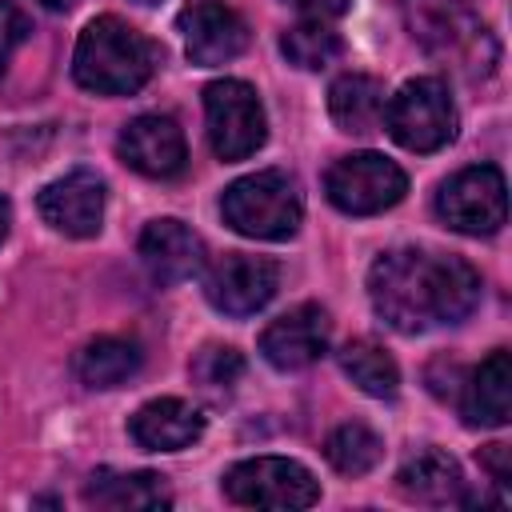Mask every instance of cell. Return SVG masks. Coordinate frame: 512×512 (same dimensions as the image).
<instances>
[{
	"instance_id": "1",
	"label": "cell",
	"mask_w": 512,
	"mask_h": 512,
	"mask_svg": "<svg viewBox=\"0 0 512 512\" xmlns=\"http://www.w3.org/2000/svg\"><path fill=\"white\" fill-rule=\"evenodd\" d=\"M480 292V272L452 252L392 248L368 268V300L376 316L408 336L460 324L480 304Z\"/></svg>"
},
{
	"instance_id": "4",
	"label": "cell",
	"mask_w": 512,
	"mask_h": 512,
	"mask_svg": "<svg viewBox=\"0 0 512 512\" xmlns=\"http://www.w3.org/2000/svg\"><path fill=\"white\" fill-rule=\"evenodd\" d=\"M384 128L408 152L444 148L456 136V104L448 96V84L436 76H416L400 84L396 96L384 104Z\"/></svg>"
},
{
	"instance_id": "6",
	"label": "cell",
	"mask_w": 512,
	"mask_h": 512,
	"mask_svg": "<svg viewBox=\"0 0 512 512\" xmlns=\"http://www.w3.org/2000/svg\"><path fill=\"white\" fill-rule=\"evenodd\" d=\"M204 116H208V144L224 164L248 160L268 140L264 104L256 88L244 80H232V76L212 80L204 88Z\"/></svg>"
},
{
	"instance_id": "29",
	"label": "cell",
	"mask_w": 512,
	"mask_h": 512,
	"mask_svg": "<svg viewBox=\"0 0 512 512\" xmlns=\"http://www.w3.org/2000/svg\"><path fill=\"white\" fill-rule=\"evenodd\" d=\"M40 4H44V8H52V12H64V8H72L76 0H40Z\"/></svg>"
},
{
	"instance_id": "14",
	"label": "cell",
	"mask_w": 512,
	"mask_h": 512,
	"mask_svg": "<svg viewBox=\"0 0 512 512\" xmlns=\"http://www.w3.org/2000/svg\"><path fill=\"white\" fill-rule=\"evenodd\" d=\"M328 332H332V324H328V312L320 304H296L292 312L276 316L260 332V356L280 372L308 368L312 360L324 356Z\"/></svg>"
},
{
	"instance_id": "16",
	"label": "cell",
	"mask_w": 512,
	"mask_h": 512,
	"mask_svg": "<svg viewBox=\"0 0 512 512\" xmlns=\"http://www.w3.org/2000/svg\"><path fill=\"white\" fill-rule=\"evenodd\" d=\"M128 432L144 452H180L204 436V412L180 396H160L132 416Z\"/></svg>"
},
{
	"instance_id": "25",
	"label": "cell",
	"mask_w": 512,
	"mask_h": 512,
	"mask_svg": "<svg viewBox=\"0 0 512 512\" xmlns=\"http://www.w3.org/2000/svg\"><path fill=\"white\" fill-rule=\"evenodd\" d=\"M240 376H244V356H240L236 348L208 344V348H200L196 360H192V380H196V388L208 392V396H228Z\"/></svg>"
},
{
	"instance_id": "10",
	"label": "cell",
	"mask_w": 512,
	"mask_h": 512,
	"mask_svg": "<svg viewBox=\"0 0 512 512\" xmlns=\"http://www.w3.org/2000/svg\"><path fill=\"white\" fill-rule=\"evenodd\" d=\"M276 288H280V264L268 256H248V252L220 256L204 276L208 304L232 320L256 316L276 296Z\"/></svg>"
},
{
	"instance_id": "8",
	"label": "cell",
	"mask_w": 512,
	"mask_h": 512,
	"mask_svg": "<svg viewBox=\"0 0 512 512\" xmlns=\"http://www.w3.org/2000/svg\"><path fill=\"white\" fill-rule=\"evenodd\" d=\"M436 216L464 236H492L508 220V188L496 164H472L436 192Z\"/></svg>"
},
{
	"instance_id": "15",
	"label": "cell",
	"mask_w": 512,
	"mask_h": 512,
	"mask_svg": "<svg viewBox=\"0 0 512 512\" xmlns=\"http://www.w3.org/2000/svg\"><path fill=\"white\" fill-rule=\"evenodd\" d=\"M140 260L156 284H180L204 268V244L184 220L160 216L140 232Z\"/></svg>"
},
{
	"instance_id": "21",
	"label": "cell",
	"mask_w": 512,
	"mask_h": 512,
	"mask_svg": "<svg viewBox=\"0 0 512 512\" xmlns=\"http://www.w3.org/2000/svg\"><path fill=\"white\" fill-rule=\"evenodd\" d=\"M140 360H144V356H140V344L120 340V336H100V340H92V344L80 348V356H76V376H80V384H88V388H116V384H124L128 376H136Z\"/></svg>"
},
{
	"instance_id": "9",
	"label": "cell",
	"mask_w": 512,
	"mask_h": 512,
	"mask_svg": "<svg viewBox=\"0 0 512 512\" xmlns=\"http://www.w3.org/2000/svg\"><path fill=\"white\" fill-rule=\"evenodd\" d=\"M324 192L348 216H376L404 200L408 176L396 160H388L380 152H352L328 168Z\"/></svg>"
},
{
	"instance_id": "5",
	"label": "cell",
	"mask_w": 512,
	"mask_h": 512,
	"mask_svg": "<svg viewBox=\"0 0 512 512\" xmlns=\"http://www.w3.org/2000/svg\"><path fill=\"white\" fill-rule=\"evenodd\" d=\"M404 20L412 40H420L432 56L476 60V52L492 64L496 44L472 0H404Z\"/></svg>"
},
{
	"instance_id": "7",
	"label": "cell",
	"mask_w": 512,
	"mask_h": 512,
	"mask_svg": "<svg viewBox=\"0 0 512 512\" xmlns=\"http://www.w3.org/2000/svg\"><path fill=\"white\" fill-rule=\"evenodd\" d=\"M224 496L244 508H312L320 500V484L300 460L252 456L224 472Z\"/></svg>"
},
{
	"instance_id": "23",
	"label": "cell",
	"mask_w": 512,
	"mask_h": 512,
	"mask_svg": "<svg viewBox=\"0 0 512 512\" xmlns=\"http://www.w3.org/2000/svg\"><path fill=\"white\" fill-rule=\"evenodd\" d=\"M324 456H328V464H332L336 472H344V476H364V472H372V468L380 464L384 444H380V436H376L368 424L348 420V424H340V428L328 432Z\"/></svg>"
},
{
	"instance_id": "27",
	"label": "cell",
	"mask_w": 512,
	"mask_h": 512,
	"mask_svg": "<svg viewBox=\"0 0 512 512\" xmlns=\"http://www.w3.org/2000/svg\"><path fill=\"white\" fill-rule=\"evenodd\" d=\"M480 464L492 472L496 484H508V480H512V448H508V444H488V448H480Z\"/></svg>"
},
{
	"instance_id": "19",
	"label": "cell",
	"mask_w": 512,
	"mask_h": 512,
	"mask_svg": "<svg viewBox=\"0 0 512 512\" xmlns=\"http://www.w3.org/2000/svg\"><path fill=\"white\" fill-rule=\"evenodd\" d=\"M84 504L112 512H160L172 508V492L160 472H116L100 468L84 484Z\"/></svg>"
},
{
	"instance_id": "3",
	"label": "cell",
	"mask_w": 512,
	"mask_h": 512,
	"mask_svg": "<svg viewBox=\"0 0 512 512\" xmlns=\"http://www.w3.org/2000/svg\"><path fill=\"white\" fill-rule=\"evenodd\" d=\"M224 224L252 240H288L296 236L304 220V200L296 176L280 168H264L252 176H240L220 196Z\"/></svg>"
},
{
	"instance_id": "20",
	"label": "cell",
	"mask_w": 512,
	"mask_h": 512,
	"mask_svg": "<svg viewBox=\"0 0 512 512\" xmlns=\"http://www.w3.org/2000/svg\"><path fill=\"white\" fill-rule=\"evenodd\" d=\"M384 84L364 72H344L328 88V112L340 124V132L368 136L384 124Z\"/></svg>"
},
{
	"instance_id": "26",
	"label": "cell",
	"mask_w": 512,
	"mask_h": 512,
	"mask_svg": "<svg viewBox=\"0 0 512 512\" xmlns=\"http://www.w3.org/2000/svg\"><path fill=\"white\" fill-rule=\"evenodd\" d=\"M28 32H32L28 16H24L16 4L0 0V76H4L8 60H12V52H16V48L28 40Z\"/></svg>"
},
{
	"instance_id": "2",
	"label": "cell",
	"mask_w": 512,
	"mask_h": 512,
	"mask_svg": "<svg viewBox=\"0 0 512 512\" xmlns=\"http://www.w3.org/2000/svg\"><path fill=\"white\" fill-rule=\"evenodd\" d=\"M160 56H164L160 44L148 40L128 20L96 16L84 24V32L76 40L72 76L80 88H88L96 96H132L152 80Z\"/></svg>"
},
{
	"instance_id": "17",
	"label": "cell",
	"mask_w": 512,
	"mask_h": 512,
	"mask_svg": "<svg viewBox=\"0 0 512 512\" xmlns=\"http://www.w3.org/2000/svg\"><path fill=\"white\" fill-rule=\"evenodd\" d=\"M460 416L468 428H500L512 416V356L496 348L480 368H472L464 396H460Z\"/></svg>"
},
{
	"instance_id": "11",
	"label": "cell",
	"mask_w": 512,
	"mask_h": 512,
	"mask_svg": "<svg viewBox=\"0 0 512 512\" xmlns=\"http://www.w3.org/2000/svg\"><path fill=\"white\" fill-rule=\"evenodd\" d=\"M180 32L188 60L200 68H216L236 60L248 48V24L244 16L224 0H188L180 8Z\"/></svg>"
},
{
	"instance_id": "22",
	"label": "cell",
	"mask_w": 512,
	"mask_h": 512,
	"mask_svg": "<svg viewBox=\"0 0 512 512\" xmlns=\"http://www.w3.org/2000/svg\"><path fill=\"white\" fill-rule=\"evenodd\" d=\"M340 368H344V376H348L360 392H368V396H376V400H392L396 388H400V368H396V360H392L380 344H372V340H352V344H344V348H340Z\"/></svg>"
},
{
	"instance_id": "13",
	"label": "cell",
	"mask_w": 512,
	"mask_h": 512,
	"mask_svg": "<svg viewBox=\"0 0 512 512\" xmlns=\"http://www.w3.org/2000/svg\"><path fill=\"white\" fill-rule=\"evenodd\" d=\"M116 152L132 172L152 176V180L180 176L188 164V144H184L180 124L172 116H160V112H144V116L128 120L120 128Z\"/></svg>"
},
{
	"instance_id": "18",
	"label": "cell",
	"mask_w": 512,
	"mask_h": 512,
	"mask_svg": "<svg viewBox=\"0 0 512 512\" xmlns=\"http://www.w3.org/2000/svg\"><path fill=\"white\" fill-rule=\"evenodd\" d=\"M396 488L416 504H472L460 464L440 448H420L396 472Z\"/></svg>"
},
{
	"instance_id": "28",
	"label": "cell",
	"mask_w": 512,
	"mask_h": 512,
	"mask_svg": "<svg viewBox=\"0 0 512 512\" xmlns=\"http://www.w3.org/2000/svg\"><path fill=\"white\" fill-rule=\"evenodd\" d=\"M280 4H292L308 20H332V16H344L352 8V0H280Z\"/></svg>"
},
{
	"instance_id": "12",
	"label": "cell",
	"mask_w": 512,
	"mask_h": 512,
	"mask_svg": "<svg viewBox=\"0 0 512 512\" xmlns=\"http://www.w3.org/2000/svg\"><path fill=\"white\" fill-rule=\"evenodd\" d=\"M36 208H40L48 228L76 236V240H88L104 224V180L92 168H72V172L56 176L52 184L40 188Z\"/></svg>"
},
{
	"instance_id": "24",
	"label": "cell",
	"mask_w": 512,
	"mask_h": 512,
	"mask_svg": "<svg viewBox=\"0 0 512 512\" xmlns=\"http://www.w3.org/2000/svg\"><path fill=\"white\" fill-rule=\"evenodd\" d=\"M280 52L288 56V64H296L304 72H316V68L332 64L344 52V40L324 20H300L280 36Z\"/></svg>"
}]
</instances>
